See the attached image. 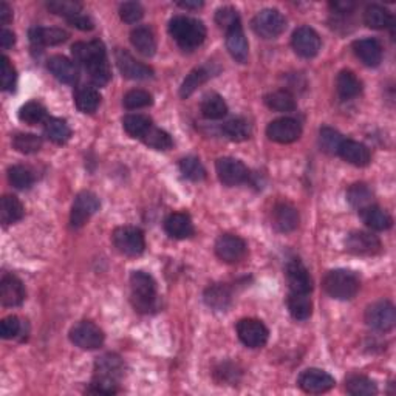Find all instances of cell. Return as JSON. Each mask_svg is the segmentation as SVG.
Masks as SVG:
<instances>
[{"instance_id": "obj_1", "label": "cell", "mask_w": 396, "mask_h": 396, "mask_svg": "<svg viewBox=\"0 0 396 396\" xmlns=\"http://www.w3.org/2000/svg\"><path fill=\"white\" fill-rule=\"evenodd\" d=\"M74 62L84 67L96 87L107 86L112 79L110 64L106 47L101 40H90V42H76L72 47Z\"/></svg>"}, {"instance_id": "obj_2", "label": "cell", "mask_w": 396, "mask_h": 396, "mask_svg": "<svg viewBox=\"0 0 396 396\" xmlns=\"http://www.w3.org/2000/svg\"><path fill=\"white\" fill-rule=\"evenodd\" d=\"M124 374L122 359L115 353H107L96 359L95 378L87 388L88 393L95 395H115L118 393V382Z\"/></svg>"}, {"instance_id": "obj_3", "label": "cell", "mask_w": 396, "mask_h": 396, "mask_svg": "<svg viewBox=\"0 0 396 396\" xmlns=\"http://www.w3.org/2000/svg\"><path fill=\"white\" fill-rule=\"evenodd\" d=\"M169 33L184 52H193L205 42L206 26L198 19L177 16L169 22Z\"/></svg>"}, {"instance_id": "obj_4", "label": "cell", "mask_w": 396, "mask_h": 396, "mask_svg": "<svg viewBox=\"0 0 396 396\" xmlns=\"http://www.w3.org/2000/svg\"><path fill=\"white\" fill-rule=\"evenodd\" d=\"M130 301L138 312H150L157 303V282L144 271L130 276Z\"/></svg>"}, {"instance_id": "obj_5", "label": "cell", "mask_w": 396, "mask_h": 396, "mask_svg": "<svg viewBox=\"0 0 396 396\" xmlns=\"http://www.w3.org/2000/svg\"><path fill=\"white\" fill-rule=\"evenodd\" d=\"M324 288L326 294L338 301H350L359 293L361 280L359 277L349 269H333L328 271L324 279Z\"/></svg>"}, {"instance_id": "obj_6", "label": "cell", "mask_w": 396, "mask_h": 396, "mask_svg": "<svg viewBox=\"0 0 396 396\" xmlns=\"http://www.w3.org/2000/svg\"><path fill=\"white\" fill-rule=\"evenodd\" d=\"M115 248L124 255L136 257L141 255L145 249L144 232L135 226H120L112 234Z\"/></svg>"}, {"instance_id": "obj_7", "label": "cell", "mask_w": 396, "mask_h": 396, "mask_svg": "<svg viewBox=\"0 0 396 396\" xmlns=\"http://www.w3.org/2000/svg\"><path fill=\"white\" fill-rule=\"evenodd\" d=\"M251 25L257 36L263 39H276L287 29V19L279 10L267 8L257 13Z\"/></svg>"}, {"instance_id": "obj_8", "label": "cell", "mask_w": 396, "mask_h": 396, "mask_svg": "<svg viewBox=\"0 0 396 396\" xmlns=\"http://www.w3.org/2000/svg\"><path fill=\"white\" fill-rule=\"evenodd\" d=\"M104 331L92 321H82L70 330V340L82 350H96L104 344Z\"/></svg>"}, {"instance_id": "obj_9", "label": "cell", "mask_w": 396, "mask_h": 396, "mask_svg": "<svg viewBox=\"0 0 396 396\" xmlns=\"http://www.w3.org/2000/svg\"><path fill=\"white\" fill-rule=\"evenodd\" d=\"M365 322L377 331H390L396 324V310L393 303L388 301L372 303L365 311Z\"/></svg>"}, {"instance_id": "obj_10", "label": "cell", "mask_w": 396, "mask_h": 396, "mask_svg": "<svg viewBox=\"0 0 396 396\" xmlns=\"http://www.w3.org/2000/svg\"><path fill=\"white\" fill-rule=\"evenodd\" d=\"M215 169H217L220 182L229 187L243 184L249 180V171L240 159L229 157L220 158L217 159V163H215Z\"/></svg>"}, {"instance_id": "obj_11", "label": "cell", "mask_w": 396, "mask_h": 396, "mask_svg": "<svg viewBox=\"0 0 396 396\" xmlns=\"http://www.w3.org/2000/svg\"><path fill=\"white\" fill-rule=\"evenodd\" d=\"M248 253L246 241L239 235L223 234L215 241V254L225 263H237L245 259Z\"/></svg>"}, {"instance_id": "obj_12", "label": "cell", "mask_w": 396, "mask_h": 396, "mask_svg": "<svg viewBox=\"0 0 396 396\" xmlns=\"http://www.w3.org/2000/svg\"><path fill=\"white\" fill-rule=\"evenodd\" d=\"M237 335L249 349H262L268 342L269 331L259 319H241L237 324Z\"/></svg>"}, {"instance_id": "obj_13", "label": "cell", "mask_w": 396, "mask_h": 396, "mask_svg": "<svg viewBox=\"0 0 396 396\" xmlns=\"http://www.w3.org/2000/svg\"><path fill=\"white\" fill-rule=\"evenodd\" d=\"M115 61H116L118 68H120L121 74L127 79L145 81L154 76V70H152L149 65H145L143 64V62L136 61L127 50H121V48H118L115 53Z\"/></svg>"}, {"instance_id": "obj_14", "label": "cell", "mask_w": 396, "mask_h": 396, "mask_svg": "<svg viewBox=\"0 0 396 396\" xmlns=\"http://www.w3.org/2000/svg\"><path fill=\"white\" fill-rule=\"evenodd\" d=\"M267 135L269 140L274 143L290 144L301 138L302 126L294 118H280V120H276L268 124Z\"/></svg>"}, {"instance_id": "obj_15", "label": "cell", "mask_w": 396, "mask_h": 396, "mask_svg": "<svg viewBox=\"0 0 396 396\" xmlns=\"http://www.w3.org/2000/svg\"><path fill=\"white\" fill-rule=\"evenodd\" d=\"M98 209H100V200L93 192L84 191L78 193L72 206V214H70L72 226L73 228L84 226L90 220V217H92Z\"/></svg>"}, {"instance_id": "obj_16", "label": "cell", "mask_w": 396, "mask_h": 396, "mask_svg": "<svg viewBox=\"0 0 396 396\" xmlns=\"http://www.w3.org/2000/svg\"><path fill=\"white\" fill-rule=\"evenodd\" d=\"M345 248L354 255H377L382 251V243L372 232L353 231L347 235Z\"/></svg>"}, {"instance_id": "obj_17", "label": "cell", "mask_w": 396, "mask_h": 396, "mask_svg": "<svg viewBox=\"0 0 396 396\" xmlns=\"http://www.w3.org/2000/svg\"><path fill=\"white\" fill-rule=\"evenodd\" d=\"M299 387L302 388L305 393H325L331 390L335 387L336 381L324 370H319V368H307V370L301 373V377L297 379Z\"/></svg>"}, {"instance_id": "obj_18", "label": "cell", "mask_w": 396, "mask_h": 396, "mask_svg": "<svg viewBox=\"0 0 396 396\" xmlns=\"http://www.w3.org/2000/svg\"><path fill=\"white\" fill-rule=\"evenodd\" d=\"M294 52L301 58L311 59L321 50V38L319 34L310 29V26H299L293 33V39H291Z\"/></svg>"}, {"instance_id": "obj_19", "label": "cell", "mask_w": 396, "mask_h": 396, "mask_svg": "<svg viewBox=\"0 0 396 396\" xmlns=\"http://www.w3.org/2000/svg\"><path fill=\"white\" fill-rule=\"evenodd\" d=\"M287 282L291 293L310 294L312 291V279L307 267L299 259H291L287 263Z\"/></svg>"}, {"instance_id": "obj_20", "label": "cell", "mask_w": 396, "mask_h": 396, "mask_svg": "<svg viewBox=\"0 0 396 396\" xmlns=\"http://www.w3.org/2000/svg\"><path fill=\"white\" fill-rule=\"evenodd\" d=\"M25 301L24 283L16 276L5 274L0 280V302L3 307H19Z\"/></svg>"}, {"instance_id": "obj_21", "label": "cell", "mask_w": 396, "mask_h": 396, "mask_svg": "<svg viewBox=\"0 0 396 396\" xmlns=\"http://www.w3.org/2000/svg\"><path fill=\"white\" fill-rule=\"evenodd\" d=\"M353 52L367 67H378L382 61V45L377 39L367 38L354 40Z\"/></svg>"}, {"instance_id": "obj_22", "label": "cell", "mask_w": 396, "mask_h": 396, "mask_svg": "<svg viewBox=\"0 0 396 396\" xmlns=\"http://www.w3.org/2000/svg\"><path fill=\"white\" fill-rule=\"evenodd\" d=\"M273 226L279 232H293L294 229L299 226V212L293 205L290 203H277L273 209Z\"/></svg>"}, {"instance_id": "obj_23", "label": "cell", "mask_w": 396, "mask_h": 396, "mask_svg": "<svg viewBox=\"0 0 396 396\" xmlns=\"http://www.w3.org/2000/svg\"><path fill=\"white\" fill-rule=\"evenodd\" d=\"M338 155L344 161L356 166V168H364L372 159L370 150H368L367 145L353 140H344L338 150Z\"/></svg>"}, {"instance_id": "obj_24", "label": "cell", "mask_w": 396, "mask_h": 396, "mask_svg": "<svg viewBox=\"0 0 396 396\" xmlns=\"http://www.w3.org/2000/svg\"><path fill=\"white\" fill-rule=\"evenodd\" d=\"M47 68L58 81L64 82V84H76L79 79L78 67L73 61L65 56H53L48 59Z\"/></svg>"}, {"instance_id": "obj_25", "label": "cell", "mask_w": 396, "mask_h": 396, "mask_svg": "<svg viewBox=\"0 0 396 396\" xmlns=\"http://www.w3.org/2000/svg\"><path fill=\"white\" fill-rule=\"evenodd\" d=\"M226 48L235 61L240 62V64H245L248 59L249 45L245 33H243L241 24L235 25L231 30L226 31Z\"/></svg>"}, {"instance_id": "obj_26", "label": "cell", "mask_w": 396, "mask_h": 396, "mask_svg": "<svg viewBox=\"0 0 396 396\" xmlns=\"http://www.w3.org/2000/svg\"><path fill=\"white\" fill-rule=\"evenodd\" d=\"M164 229L169 237L183 240L193 234V223L186 212H173L164 220Z\"/></svg>"}, {"instance_id": "obj_27", "label": "cell", "mask_w": 396, "mask_h": 396, "mask_svg": "<svg viewBox=\"0 0 396 396\" xmlns=\"http://www.w3.org/2000/svg\"><path fill=\"white\" fill-rule=\"evenodd\" d=\"M130 42L138 53H141L145 58H152L157 52V39L155 34L149 26H136L130 33Z\"/></svg>"}, {"instance_id": "obj_28", "label": "cell", "mask_w": 396, "mask_h": 396, "mask_svg": "<svg viewBox=\"0 0 396 396\" xmlns=\"http://www.w3.org/2000/svg\"><path fill=\"white\" fill-rule=\"evenodd\" d=\"M359 215L364 223L370 229H373V231H387V229H390L393 225L390 215L377 205L364 207V209L359 211Z\"/></svg>"}, {"instance_id": "obj_29", "label": "cell", "mask_w": 396, "mask_h": 396, "mask_svg": "<svg viewBox=\"0 0 396 396\" xmlns=\"http://www.w3.org/2000/svg\"><path fill=\"white\" fill-rule=\"evenodd\" d=\"M68 39V33L61 29H44V26H34L30 30V40L36 47H48L64 44Z\"/></svg>"}, {"instance_id": "obj_30", "label": "cell", "mask_w": 396, "mask_h": 396, "mask_svg": "<svg viewBox=\"0 0 396 396\" xmlns=\"http://www.w3.org/2000/svg\"><path fill=\"white\" fill-rule=\"evenodd\" d=\"M74 104L82 113H95L101 104V95L93 86H81L74 92Z\"/></svg>"}, {"instance_id": "obj_31", "label": "cell", "mask_w": 396, "mask_h": 396, "mask_svg": "<svg viewBox=\"0 0 396 396\" xmlns=\"http://www.w3.org/2000/svg\"><path fill=\"white\" fill-rule=\"evenodd\" d=\"M336 90L340 100H353L363 92V84L358 79V76L353 72L344 70L338 74L336 78Z\"/></svg>"}, {"instance_id": "obj_32", "label": "cell", "mask_w": 396, "mask_h": 396, "mask_svg": "<svg viewBox=\"0 0 396 396\" xmlns=\"http://www.w3.org/2000/svg\"><path fill=\"white\" fill-rule=\"evenodd\" d=\"M364 22L368 29L384 30L393 25V16L384 6L368 5L364 11Z\"/></svg>"}, {"instance_id": "obj_33", "label": "cell", "mask_w": 396, "mask_h": 396, "mask_svg": "<svg viewBox=\"0 0 396 396\" xmlns=\"http://www.w3.org/2000/svg\"><path fill=\"white\" fill-rule=\"evenodd\" d=\"M211 76H212V68H209V65H201L193 68V70L186 76L182 87H180V96H182V98H189V96L196 92L200 86H203Z\"/></svg>"}, {"instance_id": "obj_34", "label": "cell", "mask_w": 396, "mask_h": 396, "mask_svg": "<svg viewBox=\"0 0 396 396\" xmlns=\"http://www.w3.org/2000/svg\"><path fill=\"white\" fill-rule=\"evenodd\" d=\"M232 296L231 291L223 283L212 285V287L205 291V302L207 307H211L217 311H225L231 305Z\"/></svg>"}, {"instance_id": "obj_35", "label": "cell", "mask_w": 396, "mask_h": 396, "mask_svg": "<svg viewBox=\"0 0 396 396\" xmlns=\"http://www.w3.org/2000/svg\"><path fill=\"white\" fill-rule=\"evenodd\" d=\"M24 205L17 197L15 196H5L2 198V205H0V219L5 226L17 223L19 220L24 219Z\"/></svg>"}, {"instance_id": "obj_36", "label": "cell", "mask_w": 396, "mask_h": 396, "mask_svg": "<svg viewBox=\"0 0 396 396\" xmlns=\"http://www.w3.org/2000/svg\"><path fill=\"white\" fill-rule=\"evenodd\" d=\"M152 126H154V124H152L150 118L141 113H132L122 118L124 130H126L132 138H138V140H143L145 134L152 129Z\"/></svg>"}, {"instance_id": "obj_37", "label": "cell", "mask_w": 396, "mask_h": 396, "mask_svg": "<svg viewBox=\"0 0 396 396\" xmlns=\"http://www.w3.org/2000/svg\"><path fill=\"white\" fill-rule=\"evenodd\" d=\"M201 113L207 120L217 121L228 115V106L219 93H207L201 101Z\"/></svg>"}, {"instance_id": "obj_38", "label": "cell", "mask_w": 396, "mask_h": 396, "mask_svg": "<svg viewBox=\"0 0 396 396\" xmlns=\"http://www.w3.org/2000/svg\"><path fill=\"white\" fill-rule=\"evenodd\" d=\"M44 134L54 144H65L72 136V129L65 120L61 118H48L44 127Z\"/></svg>"}, {"instance_id": "obj_39", "label": "cell", "mask_w": 396, "mask_h": 396, "mask_svg": "<svg viewBox=\"0 0 396 396\" xmlns=\"http://www.w3.org/2000/svg\"><path fill=\"white\" fill-rule=\"evenodd\" d=\"M287 305L290 315L293 316L296 321H307L312 312V302L310 299V294L290 293Z\"/></svg>"}, {"instance_id": "obj_40", "label": "cell", "mask_w": 396, "mask_h": 396, "mask_svg": "<svg viewBox=\"0 0 396 396\" xmlns=\"http://www.w3.org/2000/svg\"><path fill=\"white\" fill-rule=\"evenodd\" d=\"M265 104L274 112H294L297 104L294 96L291 95L287 90H276V92H271L265 96Z\"/></svg>"}, {"instance_id": "obj_41", "label": "cell", "mask_w": 396, "mask_h": 396, "mask_svg": "<svg viewBox=\"0 0 396 396\" xmlns=\"http://www.w3.org/2000/svg\"><path fill=\"white\" fill-rule=\"evenodd\" d=\"M345 388L353 396H373L378 393L377 384L370 378L363 377V374H351V377L347 378Z\"/></svg>"}, {"instance_id": "obj_42", "label": "cell", "mask_w": 396, "mask_h": 396, "mask_svg": "<svg viewBox=\"0 0 396 396\" xmlns=\"http://www.w3.org/2000/svg\"><path fill=\"white\" fill-rule=\"evenodd\" d=\"M347 200L354 209H364V207L373 205V192L365 183H354L347 191Z\"/></svg>"}, {"instance_id": "obj_43", "label": "cell", "mask_w": 396, "mask_h": 396, "mask_svg": "<svg viewBox=\"0 0 396 396\" xmlns=\"http://www.w3.org/2000/svg\"><path fill=\"white\" fill-rule=\"evenodd\" d=\"M19 120L25 124H30V126H38L40 122H47V109L38 101H30L20 107Z\"/></svg>"}, {"instance_id": "obj_44", "label": "cell", "mask_w": 396, "mask_h": 396, "mask_svg": "<svg viewBox=\"0 0 396 396\" xmlns=\"http://www.w3.org/2000/svg\"><path fill=\"white\" fill-rule=\"evenodd\" d=\"M223 134L231 141L241 143L249 140V136H251V126L243 118H232L223 126Z\"/></svg>"}, {"instance_id": "obj_45", "label": "cell", "mask_w": 396, "mask_h": 396, "mask_svg": "<svg viewBox=\"0 0 396 396\" xmlns=\"http://www.w3.org/2000/svg\"><path fill=\"white\" fill-rule=\"evenodd\" d=\"M180 172L191 182H203L206 178V169L197 157H186L180 159Z\"/></svg>"}, {"instance_id": "obj_46", "label": "cell", "mask_w": 396, "mask_h": 396, "mask_svg": "<svg viewBox=\"0 0 396 396\" xmlns=\"http://www.w3.org/2000/svg\"><path fill=\"white\" fill-rule=\"evenodd\" d=\"M344 138L342 135L339 134L338 130L331 129V127H322L321 132H319V145L321 149L326 154L330 155H338V150L342 144Z\"/></svg>"}, {"instance_id": "obj_47", "label": "cell", "mask_w": 396, "mask_h": 396, "mask_svg": "<svg viewBox=\"0 0 396 396\" xmlns=\"http://www.w3.org/2000/svg\"><path fill=\"white\" fill-rule=\"evenodd\" d=\"M13 148L25 155L36 154L42 148V140L33 134H19L13 138Z\"/></svg>"}, {"instance_id": "obj_48", "label": "cell", "mask_w": 396, "mask_h": 396, "mask_svg": "<svg viewBox=\"0 0 396 396\" xmlns=\"http://www.w3.org/2000/svg\"><path fill=\"white\" fill-rule=\"evenodd\" d=\"M143 143L157 150H169L173 145V141L168 132H164L154 126H152V129L148 132V134H145V136L143 138Z\"/></svg>"}, {"instance_id": "obj_49", "label": "cell", "mask_w": 396, "mask_h": 396, "mask_svg": "<svg viewBox=\"0 0 396 396\" xmlns=\"http://www.w3.org/2000/svg\"><path fill=\"white\" fill-rule=\"evenodd\" d=\"M122 104L124 107L129 110H140L152 106V104H154V98H152V95L149 92H145V90L135 88L124 95Z\"/></svg>"}, {"instance_id": "obj_50", "label": "cell", "mask_w": 396, "mask_h": 396, "mask_svg": "<svg viewBox=\"0 0 396 396\" xmlns=\"http://www.w3.org/2000/svg\"><path fill=\"white\" fill-rule=\"evenodd\" d=\"M8 180L13 187L19 191L30 189L34 183V177L30 169L24 168V166H13L8 171Z\"/></svg>"}, {"instance_id": "obj_51", "label": "cell", "mask_w": 396, "mask_h": 396, "mask_svg": "<svg viewBox=\"0 0 396 396\" xmlns=\"http://www.w3.org/2000/svg\"><path fill=\"white\" fill-rule=\"evenodd\" d=\"M47 8L58 16L65 17L67 20L82 13V5L72 0H52L47 3Z\"/></svg>"}, {"instance_id": "obj_52", "label": "cell", "mask_w": 396, "mask_h": 396, "mask_svg": "<svg viewBox=\"0 0 396 396\" xmlns=\"http://www.w3.org/2000/svg\"><path fill=\"white\" fill-rule=\"evenodd\" d=\"M16 82V68L13 67L8 58L2 56V59H0V86H2V90H5V92H15Z\"/></svg>"}, {"instance_id": "obj_53", "label": "cell", "mask_w": 396, "mask_h": 396, "mask_svg": "<svg viewBox=\"0 0 396 396\" xmlns=\"http://www.w3.org/2000/svg\"><path fill=\"white\" fill-rule=\"evenodd\" d=\"M215 22H217L220 29L225 31L231 30L232 26L241 24L239 13L234 8H231V6H223V8H220L217 11V15H215Z\"/></svg>"}, {"instance_id": "obj_54", "label": "cell", "mask_w": 396, "mask_h": 396, "mask_svg": "<svg viewBox=\"0 0 396 396\" xmlns=\"http://www.w3.org/2000/svg\"><path fill=\"white\" fill-rule=\"evenodd\" d=\"M144 16V8L138 2H126L120 6V17L126 24L140 22Z\"/></svg>"}, {"instance_id": "obj_55", "label": "cell", "mask_w": 396, "mask_h": 396, "mask_svg": "<svg viewBox=\"0 0 396 396\" xmlns=\"http://www.w3.org/2000/svg\"><path fill=\"white\" fill-rule=\"evenodd\" d=\"M20 328H22V325H20L19 319L16 316H8L0 324V336L3 339H13L19 335Z\"/></svg>"}, {"instance_id": "obj_56", "label": "cell", "mask_w": 396, "mask_h": 396, "mask_svg": "<svg viewBox=\"0 0 396 396\" xmlns=\"http://www.w3.org/2000/svg\"><path fill=\"white\" fill-rule=\"evenodd\" d=\"M68 24H70L72 26H74V29L81 30V31H90V30L95 29L93 20L90 19L88 16H86L84 13H79V15H76L74 17L68 19Z\"/></svg>"}, {"instance_id": "obj_57", "label": "cell", "mask_w": 396, "mask_h": 396, "mask_svg": "<svg viewBox=\"0 0 396 396\" xmlns=\"http://www.w3.org/2000/svg\"><path fill=\"white\" fill-rule=\"evenodd\" d=\"M15 44H16L15 33L10 31V30H6V29H3L2 31H0V45H2L3 50H8V48H11Z\"/></svg>"}, {"instance_id": "obj_58", "label": "cell", "mask_w": 396, "mask_h": 396, "mask_svg": "<svg viewBox=\"0 0 396 396\" xmlns=\"http://www.w3.org/2000/svg\"><path fill=\"white\" fill-rule=\"evenodd\" d=\"M331 8L336 11V15H350L354 8V3L351 2H333Z\"/></svg>"}, {"instance_id": "obj_59", "label": "cell", "mask_w": 396, "mask_h": 396, "mask_svg": "<svg viewBox=\"0 0 396 396\" xmlns=\"http://www.w3.org/2000/svg\"><path fill=\"white\" fill-rule=\"evenodd\" d=\"M13 19V13L11 8L5 2L0 3V24L2 25H8Z\"/></svg>"}, {"instance_id": "obj_60", "label": "cell", "mask_w": 396, "mask_h": 396, "mask_svg": "<svg viewBox=\"0 0 396 396\" xmlns=\"http://www.w3.org/2000/svg\"><path fill=\"white\" fill-rule=\"evenodd\" d=\"M205 3L198 2V0H196V2H178V6H182V8H184V10H198Z\"/></svg>"}]
</instances>
